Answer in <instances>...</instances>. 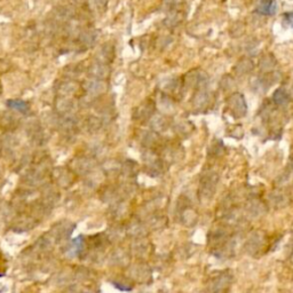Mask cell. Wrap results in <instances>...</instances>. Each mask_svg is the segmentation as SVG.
<instances>
[{
	"instance_id": "1",
	"label": "cell",
	"mask_w": 293,
	"mask_h": 293,
	"mask_svg": "<svg viewBox=\"0 0 293 293\" xmlns=\"http://www.w3.org/2000/svg\"><path fill=\"white\" fill-rule=\"evenodd\" d=\"M210 251L218 259L232 258L235 253V238L232 235V226L222 224L213 228L208 232Z\"/></svg>"
},
{
	"instance_id": "2",
	"label": "cell",
	"mask_w": 293,
	"mask_h": 293,
	"mask_svg": "<svg viewBox=\"0 0 293 293\" xmlns=\"http://www.w3.org/2000/svg\"><path fill=\"white\" fill-rule=\"evenodd\" d=\"M245 252L253 258L262 256L267 248V235L262 230H254L251 232L245 243Z\"/></svg>"
},
{
	"instance_id": "3",
	"label": "cell",
	"mask_w": 293,
	"mask_h": 293,
	"mask_svg": "<svg viewBox=\"0 0 293 293\" xmlns=\"http://www.w3.org/2000/svg\"><path fill=\"white\" fill-rule=\"evenodd\" d=\"M232 283V274L230 272H221L213 277L210 282L208 290L204 293H226Z\"/></svg>"
},
{
	"instance_id": "4",
	"label": "cell",
	"mask_w": 293,
	"mask_h": 293,
	"mask_svg": "<svg viewBox=\"0 0 293 293\" xmlns=\"http://www.w3.org/2000/svg\"><path fill=\"white\" fill-rule=\"evenodd\" d=\"M218 184V176L216 174H208L200 181V198L204 200H210L214 195Z\"/></svg>"
},
{
	"instance_id": "5",
	"label": "cell",
	"mask_w": 293,
	"mask_h": 293,
	"mask_svg": "<svg viewBox=\"0 0 293 293\" xmlns=\"http://www.w3.org/2000/svg\"><path fill=\"white\" fill-rule=\"evenodd\" d=\"M154 112H155V104H154V102L150 100H146L141 106H138L136 110H134L133 118L136 120L144 122L152 116Z\"/></svg>"
},
{
	"instance_id": "6",
	"label": "cell",
	"mask_w": 293,
	"mask_h": 293,
	"mask_svg": "<svg viewBox=\"0 0 293 293\" xmlns=\"http://www.w3.org/2000/svg\"><path fill=\"white\" fill-rule=\"evenodd\" d=\"M178 213H179V218L182 221V224H184L186 226H192L196 224L197 221L196 212L194 211V208H190V205L187 203V202L182 204L181 206H179V211H178Z\"/></svg>"
},
{
	"instance_id": "7",
	"label": "cell",
	"mask_w": 293,
	"mask_h": 293,
	"mask_svg": "<svg viewBox=\"0 0 293 293\" xmlns=\"http://www.w3.org/2000/svg\"><path fill=\"white\" fill-rule=\"evenodd\" d=\"M267 212V206L264 202L259 200H252L248 202L246 204V213L251 218H260Z\"/></svg>"
},
{
	"instance_id": "8",
	"label": "cell",
	"mask_w": 293,
	"mask_h": 293,
	"mask_svg": "<svg viewBox=\"0 0 293 293\" xmlns=\"http://www.w3.org/2000/svg\"><path fill=\"white\" fill-rule=\"evenodd\" d=\"M90 72L94 77V79H100V80H104V79H106L109 76L110 70L104 62H96L90 66Z\"/></svg>"
},
{
	"instance_id": "9",
	"label": "cell",
	"mask_w": 293,
	"mask_h": 293,
	"mask_svg": "<svg viewBox=\"0 0 293 293\" xmlns=\"http://www.w3.org/2000/svg\"><path fill=\"white\" fill-rule=\"evenodd\" d=\"M86 90L92 95H100L106 92V84L100 79H93V80L87 82Z\"/></svg>"
},
{
	"instance_id": "10",
	"label": "cell",
	"mask_w": 293,
	"mask_h": 293,
	"mask_svg": "<svg viewBox=\"0 0 293 293\" xmlns=\"http://www.w3.org/2000/svg\"><path fill=\"white\" fill-rule=\"evenodd\" d=\"M56 108L58 110V112L66 114L72 112V109L74 108V102L70 100V98L62 96V98H60V100H58Z\"/></svg>"
},
{
	"instance_id": "11",
	"label": "cell",
	"mask_w": 293,
	"mask_h": 293,
	"mask_svg": "<svg viewBox=\"0 0 293 293\" xmlns=\"http://www.w3.org/2000/svg\"><path fill=\"white\" fill-rule=\"evenodd\" d=\"M7 104H8L10 108L16 110V112L21 114H26L30 110L29 104L23 100H10L7 102Z\"/></svg>"
},
{
	"instance_id": "12",
	"label": "cell",
	"mask_w": 293,
	"mask_h": 293,
	"mask_svg": "<svg viewBox=\"0 0 293 293\" xmlns=\"http://www.w3.org/2000/svg\"><path fill=\"white\" fill-rule=\"evenodd\" d=\"M60 94L62 96H69V95H72L74 92L77 90V84L74 82H63L60 87Z\"/></svg>"
},
{
	"instance_id": "13",
	"label": "cell",
	"mask_w": 293,
	"mask_h": 293,
	"mask_svg": "<svg viewBox=\"0 0 293 293\" xmlns=\"http://www.w3.org/2000/svg\"><path fill=\"white\" fill-rule=\"evenodd\" d=\"M270 202L276 208H283L286 205L288 198L284 195H280V194H274V195L270 196Z\"/></svg>"
},
{
	"instance_id": "14",
	"label": "cell",
	"mask_w": 293,
	"mask_h": 293,
	"mask_svg": "<svg viewBox=\"0 0 293 293\" xmlns=\"http://www.w3.org/2000/svg\"><path fill=\"white\" fill-rule=\"evenodd\" d=\"M259 10L267 14L272 13L275 10V2L274 0H264L259 7Z\"/></svg>"
},
{
	"instance_id": "15",
	"label": "cell",
	"mask_w": 293,
	"mask_h": 293,
	"mask_svg": "<svg viewBox=\"0 0 293 293\" xmlns=\"http://www.w3.org/2000/svg\"><path fill=\"white\" fill-rule=\"evenodd\" d=\"M102 55H104V58H106L108 61H112L114 56V47L112 44H108V45H104V48L101 50Z\"/></svg>"
},
{
	"instance_id": "16",
	"label": "cell",
	"mask_w": 293,
	"mask_h": 293,
	"mask_svg": "<svg viewBox=\"0 0 293 293\" xmlns=\"http://www.w3.org/2000/svg\"><path fill=\"white\" fill-rule=\"evenodd\" d=\"M291 256H292V259H293V248H292V253H291Z\"/></svg>"
},
{
	"instance_id": "17",
	"label": "cell",
	"mask_w": 293,
	"mask_h": 293,
	"mask_svg": "<svg viewBox=\"0 0 293 293\" xmlns=\"http://www.w3.org/2000/svg\"><path fill=\"white\" fill-rule=\"evenodd\" d=\"M0 93H2V84H0Z\"/></svg>"
}]
</instances>
